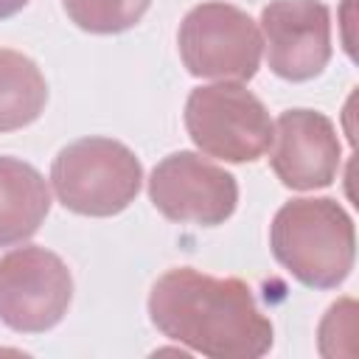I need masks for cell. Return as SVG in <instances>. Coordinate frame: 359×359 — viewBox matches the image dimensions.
Here are the masks:
<instances>
[{
  "instance_id": "1",
  "label": "cell",
  "mask_w": 359,
  "mask_h": 359,
  "mask_svg": "<svg viewBox=\"0 0 359 359\" xmlns=\"http://www.w3.org/2000/svg\"><path fill=\"white\" fill-rule=\"evenodd\" d=\"M149 317L163 337L213 359H258L272 348L275 334L244 280L213 278L194 266L157 278Z\"/></svg>"
},
{
  "instance_id": "2",
  "label": "cell",
  "mask_w": 359,
  "mask_h": 359,
  "mask_svg": "<svg viewBox=\"0 0 359 359\" xmlns=\"http://www.w3.org/2000/svg\"><path fill=\"white\" fill-rule=\"evenodd\" d=\"M275 261L309 289H337L353 269L356 230L331 196H300L280 205L269 224Z\"/></svg>"
},
{
  "instance_id": "3",
  "label": "cell",
  "mask_w": 359,
  "mask_h": 359,
  "mask_svg": "<svg viewBox=\"0 0 359 359\" xmlns=\"http://www.w3.org/2000/svg\"><path fill=\"white\" fill-rule=\"evenodd\" d=\"M50 185L67 210L104 219L135 202L143 185V165L121 140L81 137L53 157Z\"/></svg>"
},
{
  "instance_id": "4",
  "label": "cell",
  "mask_w": 359,
  "mask_h": 359,
  "mask_svg": "<svg viewBox=\"0 0 359 359\" xmlns=\"http://www.w3.org/2000/svg\"><path fill=\"white\" fill-rule=\"evenodd\" d=\"M185 129L194 146L224 163H252L272 143V118L241 81L202 84L185 101Z\"/></svg>"
},
{
  "instance_id": "5",
  "label": "cell",
  "mask_w": 359,
  "mask_h": 359,
  "mask_svg": "<svg viewBox=\"0 0 359 359\" xmlns=\"http://www.w3.org/2000/svg\"><path fill=\"white\" fill-rule=\"evenodd\" d=\"M182 65L196 79L247 81L261 67L264 36L238 6L213 0L194 6L177 31Z\"/></svg>"
},
{
  "instance_id": "6",
  "label": "cell",
  "mask_w": 359,
  "mask_h": 359,
  "mask_svg": "<svg viewBox=\"0 0 359 359\" xmlns=\"http://www.w3.org/2000/svg\"><path fill=\"white\" fill-rule=\"evenodd\" d=\"M73 300L67 264L45 247H17L0 258V320L20 334L53 328Z\"/></svg>"
},
{
  "instance_id": "7",
  "label": "cell",
  "mask_w": 359,
  "mask_h": 359,
  "mask_svg": "<svg viewBox=\"0 0 359 359\" xmlns=\"http://www.w3.org/2000/svg\"><path fill=\"white\" fill-rule=\"evenodd\" d=\"M149 199L177 224L216 227L233 216L238 205V182L230 171L196 151H174L154 165L149 177Z\"/></svg>"
},
{
  "instance_id": "8",
  "label": "cell",
  "mask_w": 359,
  "mask_h": 359,
  "mask_svg": "<svg viewBox=\"0 0 359 359\" xmlns=\"http://www.w3.org/2000/svg\"><path fill=\"white\" fill-rule=\"evenodd\" d=\"M269 70L286 81L320 76L331 59V14L320 0H272L261 11Z\"/></svg>"
},
{
  "instance_id": "9",
  "label": "cell",
  "mask_w": 359,
  "mask_h": 359,
  "mask_svg": "<svg viewBox=\"0 0 359 359\" xmlns=\"http://www.w3.org/2000/svg\"><path fill=\"white\" fill-rule=\"evenodd\" d=\"M269 165L292 191L328 188L342 163L337 126L317 109H286L272 123Z\"/></svg>"
},
{
  "instance_id": "10",
  "label": "cell",
  "mask_w": 359,
  "mask_h": 359,
  "mask_svg": "<svg viewBox=\"0 0 359 359\" xmlns=\"http://www.w3.org/2000/svg\"><path fill=\"white\" fill-rule=\"evenodd\" d=\"M50 210L45 177L17 157L0 154V247L31 238Z\"/></svg>"
},
{
  "instance_id": "11",
  "label": "cell",
  "mask_w": 359,
  "mask_h": 359,
  "mask_svg": "<svg viewBox=\"0 0 359 359\" xmlns=\"http://www.w3.org/2000/svg\"><path fill=\"white\" fill-rule=\"evenodd\" d=\"M48 101V84L34 59L0 48V132L34 123Z\"/></svg>"
},
{
  "instance_id": "12",
  "label": "cell",
  "mask_w": 359,
  "mask_h": 359,
  "mask_svg": "<svg viewBox=\"0 0 359 359\" xmlns=\"http://www.w3.org/2000/svg\"><path fill=\"white\" fill-rule=\"evenodd\" d=\"M151 0H62L70 22L90 34H121L140 22Z\"/></svg>"
},
{
  "instance_id": "13",
  "label": "cell",
  "mask_w": 359,
  "mask_h": 359,
  "mask_svg": "<svg viewBox=\"0 0 359 359\" xmlns=\"http://www.w3.org/2000/svg\"><path fill=\"white\" fill-rule=\"evenodd\" d=\"M337 337L339 339H348V342L356 337V303L351 297L334 303L325 311L323 323H320V353L323 356L331 353V345H334Z\"/></svg>"
},
{
  "instance_id": "14",
  "label": "cell",
  "mask_w": 359,
  "mask_h": 359,
  "mask_svg": "<svg viewBox=\"0 0 359 359\" xmlns=\"http://www.w3.org/2000/svg\"><path fill=\"white\" fill-rule=\"evenodd\" d=\"M28 6V0H0V20L14 17L17 11H22Z\"/></svg>"
}]
</instances>
